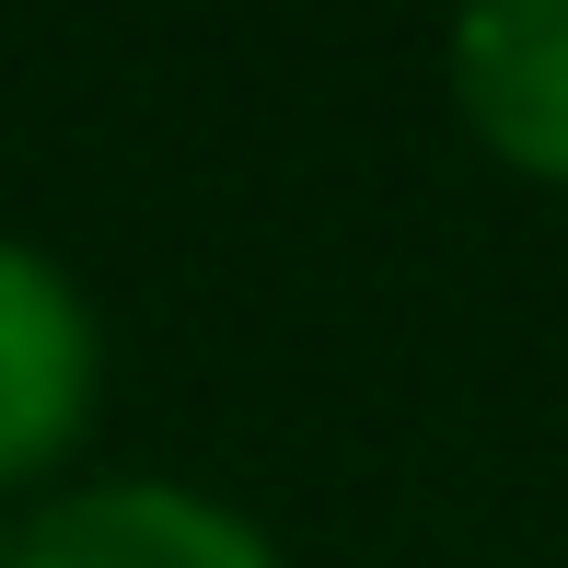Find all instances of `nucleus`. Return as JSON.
Instances as JSON below:
<instances>
[{
    "label": "nucleus",
    "instance_id": "obj_4",
    "mask_svg": "<svg viewBox=\"0 0 568 568\" xmlns=\"http://www.w3.org/2000/svg\"><path fill=\"white\" fill-rule=\"evenodd\" d=\"M0 568H12V510H0Z\"/></svg>",
    "mask_w": 568,
    "mask_h": 568
},
{
    "label": "nucleus",
    "instance_id": "obj_1",
    "mask_svg": "<svg viewBox=\"0 0 568 568\" xmlns=\"http://www.w3.org/2000/svg\"><path fill=\"white\" fill-rule=\"evenodd\" d=\"M93 418H105V314L70 255L0 232V510L70 487Z\"/></svg>",
    "mask_w": 568,
    "mask_h": 568
},
{
    "label": "nucleus",
    "instance_id": "obj_3",
    "mask_svg": "<svg viewBox=\"0 0 568 568\" xmlns=\"http://www.w3.org/2000/svg\"><path fill=\"white\" fill-rule=\"evenodd\" d=\"M442 93L510 186L568 197V0H453Z\"/></svg>",
    "mask_w": 568,
    "mask_h": 568
},
{
    "label": "nucleus",
    "instance_id": "obj_2",
    "mask_svg": "<svg viewBox=\"0 0 568 568\" xmlns=\"http://www.w3.org/2000/svg\"><path fill=\"white\" fill-rule=\"evenodd\" d=\"M12 568H291L244 499L186 476H70L12 510Z\"/></svg>",
    "mask_w": 568,
    "mask_h": 568
}]
</instances>
